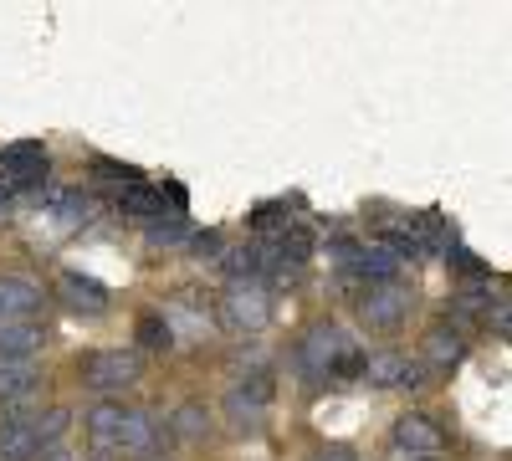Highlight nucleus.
<instances>
[{"mask_svg": "<svg viewBox=\"0 0 512 461\" xmlns=\"http://www.w3.org/2000/svg\"><path fill=\"white\" fill-rule=\"evenodd\" d=\"M195 251H221V236H216V231H205V236H195Z\"/></svg>", "mask_w": 512, "mask_h": 461, "instance_id": "nucleus-26", "label": "nucleus"}, {"mask_svg": "<svg viewBox=\"0 0 512 461\" xmlns=\"http://www.w3.org/2000/svg\"><path fill=\"white\" fill-rule=\"evenodd\" d=\"M420 374L425 369L415 359H405V354H374V359H364V380L369 385H425Z\"/></svg>", "mask_w": 512, "mask_h": 461, "instance_id": "nucleus-3", "label": "nucleus"}, {"mask_svg": "<svg viewBox=\"0 0 512 461\" xmlns=\"http://www.w3.org/2000/svg\"><path fill=\"white\" fill-rule=\"evenodd\" d=\"M425 354H431V364H456L461 359V339H456V333H431V344H425Z\"/></svg>", "mask_w": 512, "mask_h": 461, "instance_id": "nucleus-17", "label": "nucleus"}, {"mask_svg": "<svg viewBox=\"0 0 512 461\" xmlns=\"http://www.w3.org/2000/svg\"><path fill=\"white\" fill-rule=\"evenodd\" d=\"M82 380H88L93 390H123V385L139 380V359L123 354V349H103V354H93L88 364H82Z\"/></svg>", "mask_w": 512, "mask_h": 461, "instance_id": "nucleus-1", "label": "nucleus"}, {"mask_svg": "<svg viewBox=\"0 0 512 461\" xmlns=\"http://www.w3.org/2000/svg\"><path fill=\"white\" fill-rule=\"evenodd\" d=\"M118 415H123V410H113V405H98V410L88 415V426H93V436L113 441V426H118Z\"/></svg>", "mask_w": 512, "mask_h": 461, "instance_id": "nucleus-19", "label": "nucleus"}, {"mask_svg": "<svg viewBox=\"0 0 512 461\" xmlns=\"http://www.w3.org/2000/svg\"><path fill=\"white\" fill-rule=\"evenodd\" d=\"M36 451H41V446H36V436H31L26 415H16V421L0 426V461H31Z\"/></svg>", "mask_w": 512, "mask_h": 461, "instance_id": "nucleus-9", "label": "nucleus"}, {"mask_svg": "<svg viewBox=\"0 0 512 461\" xmlns=\"http://www.w3.org/2000/svg\"><path fill=\"white\" fill-rule=\"evenodd\" d=\"M118 205H123L128 216H139V221H159L164 216V195L159 190H144V185H128Z\"/></svg>", "mask_w": 512, "mask_h": 461, "instance_id": "nucleus-13", "label": "nucleus"}, {"mask_svg": "<svg viewBox=\"0 0 512 461\" xmlns=\"http://www.w3.org/2000/svg\"><path fill=\"white\" fill-rule=\"evenodd\" d=\"M36 385V364H16V359H0V405H11L21 395H31Z\"/></svg>", "mask_w": 512, "mask_h": 461, "instance_id": "nucleus-12", "label": "nucleus"}, {"mask_svg": "<svg viewBox=\"0 0 512 461\" xmlns=\"http://www.w3.org/2000/svg\"><path fill=\"white\" fill-rule=\"evenodd\" d=\"M395 267H400V257H395L390 246H369V251H359V272H364V277L390 282V277H395Z\"/></svg>", "mask_w": 512, "mask_h": 461, "instance_id": "nucleus-15", "label": "nucleus"}, {"mask_svg": "<svg viewBox=\"0 0 512 461\" xmlns=\"http://www.w3.org/2000/svg\"><path fill=\"white\" fill-rule=\"evenodd\" d=\"M395 441H400L405 451H415V456H431V451L441 446V431L425 421V415H405V421L395 426Z\"/></svg>", "mask_w": 512, "mask_h": 461, "instance_id": "nucleus-10", "label": "nucleus"}, {"mask_svg": "<svg viewBox=\"0 0 512 461\" xmlns=\"http://www.w3.org/2000/svg\"><path fill=\"white\" fill-rule=\"evenodd\" d=\"M62 292H67V303H72L77 313H103V308H108V287L93 282V277H82V272H67V277H62Z\"/></svg>", "mask_w": 512, "mask_h": 461, "instance_id": "nucleus-8", "label": "nucleus"}, {"mask_svg": "<svg viewBox=\"0 0 512 461\" xmlns=\"http://www.w3.org/2000/svg\"><path fill=\"white\" fill-rule=\"evenodd\" d=\"M364 318H369L374 328L400 323V318H405V292H395V287H374L369 298H364Z\"/></svg>", "mask_w": 512, "mask_h": 461, "instance_id": "nucleus-11", "label": "nucleus"}, {"mask_svg": "<svg viewBox=\"0 0 512 461\" xmlns=\"http://www.w3.org/2000/svg\"><path fill=\"white\" fill-rule=\"evenodd\" d=\"M47 461H72V456H67V451H52V456H47Z\"/></svg>", "mask_w": 512, "mask_h": 461, "instance_id": "nucleus-28", "label": "nucleus"}, {"mask_svg": "<svg viewBox=\"0 0 512 461\" xmlns=\"http://www.w3.org/2000/svg\"><path fill=\"white\" fill-rule=\"evenodd\" d=\"M113 441H118V446H134V451H139V446H149V441H154L149 415H139V410H123V415H118V426H113Z\"/></svg>", "mask_w": 512, "mask_h": 461, "instance_id": "nucleus-14", "label": "nucleus"}, {"mask_svg": "<svg viewBox=\"0 0 512 461\" xmlns=\"http://www.w3.org/2000/svg\"><path fill=\"white\" fill-rule=\"evenodd\" d=\"M226 308H231V323H241V328H262L272 318V303H267V292L256 287V282H236Z\"/></svg>", "mask_w": 512, "mask_h": 461, "instance_id": "nucleus-4", "label": "nucleus"}, {"mask_svg": "<svg viewBox=\"0 0 512 461\" xmlns=\"http://www.w3.org/2000/svg\"><path fill=\"white\" fill-rule=\"evenodd\" d=\"M282 251H287V257L292 262H308V251H313V241H308V231H282Z\"/></svg>", "mask_w": 512, "mask_h": 461, "instance_id": "nucleus-20", "label": "nucleus"}, {"mask_svg": "<svg viewBox=\"0 0 512 461\" xmlns=\"http://www.w3.org/2000/svg\"><path fill=\"white\" fill-rule=\"evenodd\" d=\"M98 170H103L108 180H128V185L139 180V170H134V164H118V159H98Z\"/></svg>", "mask_w": 512, "mask_h": 461, "instance_id": "nucleus-23", "label": "nucleus"}, {"mask_svg": "<svg viewBox=\"0 0 512 461\" xmlns=\"http://www.w3.org/2000/svg\"><path fill=\"white\" fill-rule=\"evenodd\" d=\"M318 461H354V456H349V451H323Z\"/></svg>", "mask_w": 512, "mask_h": 461, "instance_id": "nucleus-27", "label": "nucleus"}, {"mask_svg": "<svg viewBox=\"0 0 512 461\" xmlns=\"http://www.w3.org/2000/svg\"><path fill=\"white\" fill-rule=\"evenodd\" d=\"M36 303H41L36 282H26V277H0V323H26Z\"/></svg>", "mask_w": 512, "mask_h": 461, "instance_id": "nucleus-5", "label": "nucleus"}, {"mask_svg": "<svg viewBox=\"0 0 512 461\" xmlns=\"http://www.w3.org/2000/svg\"><path fill=\"white\" fill-rule=\"evenodd\" d=\"M139 339H144L149 349H164V344H169V323H159V318H139Z\"/></svg>", "mask_w": 512, "mask_h": 461, "instance_id": "nucleus-21", "label": "nucleus"}, {"mask_svg": "<svg viewBox=\"0 0 512 461\" xmlns=\"http://www.w3.org/2000/svg\"><path fill=\"white\" fill-rule=\"evenodd\" d=\"M262 272V251L256 246H241V251H231V277L241 282V277H256Z\"/></svg>", "mask_w": 512, "mask_h": 461, "instance_id": "nucleus-18", "label": "nucleus"}, {"mask_svg": "<svg viewBox=\"0 0 512 461\" xmlns=\"http://www.w3.org/2000/svg\"><path fill=\"white\" fill-rule=\"evenodd\" d=\"M36 349H41V328L36 323H0V359L31 364Z\"/></svg>", "mask_w": 512, "mask_h": 461, "instance_id": "nucleus-7", "label": "nucleus"}, {"mask_svg": "<svg viewBox=\"0 0 512 461\" xmlns=\"http://www.w3.org/2000/svg\"><path fill=\"white\" fill-rule=\"evenodd\" d=\"M149 241L154 246H175V241H185V226H149Z\"/></svg>", "mask_w": 512, "mask_h": 461, "instance_id": "nucleus-25", "label": "nucleus"}, {"mask_svg": "<svg viewBox=\"0 0 512 461\" xmlns=\"http://www.w3.org/2000/svg\"><path fill=\"white\" fill-rule=\"evenodd\" d=\"M344 349H349L344 328H313V333H308V344H303V359H308V369L323 374L333 359H344Z\"/></svg>", "mask_w": 512, "mask_h": 461, "instance_id": "nucleus-6", "label": "nucleus"}, {"mask_svg": "<svg viewBox=\"0 0 512 461\" xmlns=\"http://www.w3.org/2000/svg\"><path fill=\"white\" fill-rule=\"evenodd\" d=\"M205 426H210V415L200 405H185L180 410V436H205Z\"/></svg>", "mask_w": 512, "mask_h": 461, "instance_id": "nucleus-22", "label": "nucleus"}, {"mask_svg": "<svg viewBox=\"0 0 512 461\" xmlns=\"http://www.w3.org/2000/svg\"><path fill=\"white\" fill-rule=\"evenodd\" d=\"M57 216H62L67 226H88V221H93V200L72 190V195H62V200H57Z\"/></svg>", "mask_w": 512, "mask_h": 461, "instance_id": "nucleus-16", "label": "nucleus"}, {"mask_svg": "<svg viewBox=\"0 0 512 461\" xmlns=\"http://www.w3.org/2000/svg\"><path fill=\"white\" fill-rule=\"evenodd\" d=\"M277 211H282V205H256V211H251V226H262V231H267V226H282L287 216H277Z\"/></svg>", "mask_w": 512, "mask_h": 461, "instance_id": "nucleus-24", "label": "nucleus"}, {"mask_svg": "<svg viewBox=\"0 0 512 461\" xmlns=\"http://www.w3.org/2000/svg\"><path fill=\"white\" fill-rule=\"evenodd\" d=\"M0 175H11L16 185H36V180H47V149L21 139V144H6L0 149Z\"/></svg>", "mask_w": 512, "mask_h": 461, "instance_id": "nucleus-2", "label": "nucleus"}, {"mask_svg": "<svg viewBox=\"0 0 512 461\" xmlns=\"http://www.w3.org/2000/svg\"><path fill=\"white\" fill-rule=\"evenodd\" d=\"M0 211H6V195H0Z\"/></svg>", "mask_w": 512, "mask_h": 461, "instance_id": "nucleus-29", "label": "nucleus"}]
</instances>
